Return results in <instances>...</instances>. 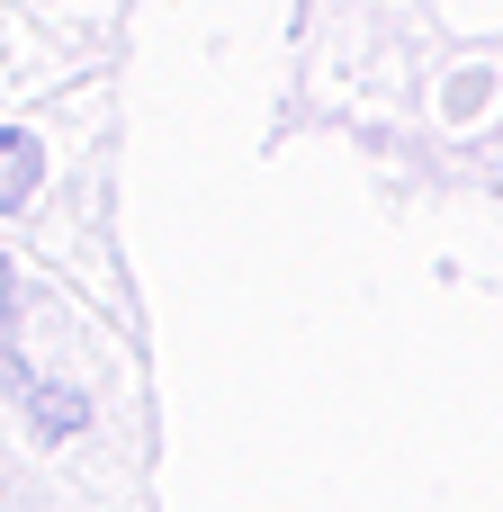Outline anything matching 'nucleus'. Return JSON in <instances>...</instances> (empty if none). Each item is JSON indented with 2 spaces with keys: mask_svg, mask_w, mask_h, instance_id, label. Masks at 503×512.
Wrapping results in <instances>:
<instances>
[{
  "mask_svg": "<svg viewBox=\"0 0 503 512\" xmlns=\"http://www.w3.org/2000/svg\"><path fill=\"white\" fill-rule=\"evenodd\" d=\"M36 171H45V153H36V135H18V126H0V216L36 198Z\"/></svg>",
  "mask_w": 503,
  "mask_h": 512,
  "instance_id": "obj_1",
  "label": "nucleus"
},
{
  "mask_svg": "<svg viewBox=\"0 0 503 512\" xmlns=\"http://www.w3.org/2000/svg\"><path fill=\"white\" fill-rule=\"evenodd\" d=\"M27 423H36L45 441H63V432H81V396H72V387H45V378H27Z\"/></svg>",
  "mask_w": 503,
  "mask_h": 512,
  "instance_id": "obj_2",
  "label": "nucleus"
}]
</instances>
